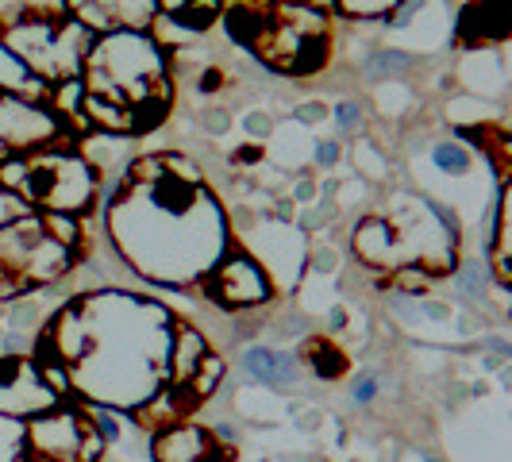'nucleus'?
<instances>
[{
    "label": "nucleus",
    "mask_w": 512,
    "mask_h": 462,
    "mask_svg": "<svg viewBox=\"0 0 512 462\" xmlns=\"http://www.w3.org/2000/svg\"><path fill=\"white\" fill-rule=\"evenodd\" d=\"M328 328H332V332H343V328H347V308L335 305L332 312H328Z\"/></svg>",
    "instance_id": "31"
},
{
    "label": "nucleus",
    "mask_w": 512,
    "mask_h": 462,
    "mask_svg": "<svg viewBox=\"0 0 512 462\" xmlns=\"http://www.w3.org/2000/svg\"><path fill=\"white\" fill-rule=\"evenodd\" d=\"M308 370L320 378V382H332V378H339L343 370H347V359H343V351L335 347V343H328V339H312L308 343Z\"/></svg>",
    "instance_id": "16"
},
{
    "label": "nucleus",
    "mask_w": 512,
    "mask_h": 462,
    "mask_svg": "<svg viewBox=\"0 0 512 462\" xmlns=\"http://www.w3.org/2000/svg\"><path fill=\"white\" fill-rule=\"evenodd\" d=\"M432 162H436V170H443V174H466L470 170V151L466 147H459V143H451V139H443V143H436L432 147Z\"/></svg>",
    "instance_id": "19"
},
{
    "label": "nucleus",
    "mask_w": 512,
    "mask_h": 462,
    "mask_svg": "<svg viewBox=\"0 0 512 462\" xmlns=\"http://www.w3.org/2000/svg\"><path fill=\"white\" fill-rule=\"evenodd\" d=\"M0 97H24V101L51 97V85L31 74L24 62L4 47V39H0Z\"/></svg>",
    "instance_id": "13"
},
{
    "label": "nucleus",
    "mask_w": 512,
    "mask_h": 462,
    "mask_svg": "<svg viewBox=\"0 0 512 462\" xmlns=\"http://www.w3.org/2000/svg\"><path fill=\"white\" fill-rule=\"evenodd\" d=\"M0 185L16 197L24 193L27 201L43 205L54 216H74L93 201L97 193V174L85 158L77 154H47L39 162H24V158H8L0 166Z\"/></svg>",
    "instance_id": "4"
},
{
    "label": "nucleus",
    "mask_w": 512,
    "mask_h": 462,
    "mask_svg": "<svg viewBox=\"0 0 512 462\" xmlns=\"http://www.w3.org/2000/svg\"><path fill=\"white\" fill-rule=\"evenodd\" d=\"M197 89H201V93H216V89H224V74H220V70H201Z\"/></svg>",
    "instance_id": "27"
},
{
    "label": "nucleus",
    "mask_w": 512,
    "mask_h": 462,
    "mask_svg": "<svg viewBox=\"0 0 512 462\" xmlns=\"http://www.w3.org/2000/svg\"><path fill=\"white\" fill-rule=\"evenodd\" d=\"M158 12L181 31H208L220 16V4H158Z\"/></svg>",
    "instance_id": "15"
},
{
    "label": "nucleus",
    "mask_w": 512,
    "mask_h": 462,
    "mask_svg": "<svg viewBox=\"0 0 512 462\" xmlns=\"http://www.w3.org/2000/svg\"><path fill=\"white\" fill-rule=\"evenodd\" d=\"M312 158H316V166H320V170H335V166H339V158H343V151H339V139H320Z\"/></svg>",
    "instance_id": "23"
},
{
    "label": "nucleus",
    "mask_w": 512,
    "mask_h": 462,
    "mask_svg": "<svg viewBox=\"0 0 512 462\" xmlns=\"http://www.w3.org/2000/svg\"><path fill=\"white\" fill-rule=\"evenodd\" d=\"M139 193L124 197L108 224L124 255L154 282L181 285L208 274L224 255V216L201 185L170 178L162 158L135 166Z\"/></svg>",
    "instance_id": "1"
},
{
    "label": "nucleus",
    "mask_w": 512,
    "mask_h": 462,
    "mask_svg": "<svg viewBox=\"0 0 512 462\" xmlns=\"http://www.w3.org/2000/svg\"><path fill=\"white\" fill-rule=\"evenodd\" d=\"M320 274H332L335 270V251H316V262H312Z\"/></svg>",
    "instance_id": "30"
},
{
    "label": "nucleus",
    "mask_w": 512,
    "mask_h": 462,
    "mask_svg": "<svg viewBox=\"0 0 512 462\" xmlns=\"http://www.w3.org/2000/svg\"><path fill=\"white\" fill-rule=\"evenodd\" d=\"M81 70H85V93L120 104L128 112L147 101H170L166 58L143 31L116 27L108 35H97Z\"/></svg>",
    "instance_id": "2"
},
{
    "label": "nucleus",
    "mask_w": 512,
    "mask_h": 462,
    "mask_svg": "<svg viewBox=\"0 0 512 462\" xmlns=\"http://www.w3.org/2000/svg\"><path fill=\"white\" fill-rule=\"evenodd\" d=\"M35 320H39V305H35V301H20V305H12V312H8L12 332H27V328H35Z\"/></svg>",
    "instance_id": "21"
},
{
    "label": "nucleus",
    "mask_w": 512,
    "mask_h": 462,
    "mask_svg": "<svg viewBox=\"0 0 512 462\" xmlns=\"http://www.w3.org/2000/svg\"><path fill=\"white\" fill-rule=\"evenodd\" d=\"M243 370L255 382L270 385V389H289L301 374V362L289 351H274V347H247L243 351Z\"/></svg>",
    "instance_id": "11"
},
{
    "label": "nucleus",
    "mask_w": 512,
    "mask_h": 462,
    "mask_svg": "<svg viewBox=\"0 0 512 462\" xmlns=\"http://www.w3.org/2000/svg\"><path fill=\"white\" fill-rule=\"evenodd\" d=\"M374 393H378V378H374V374H359L355 385H351V397H355L359 405H370V401H374Z\"/></svg>",
    "instance_id": "25"
},
{
    "label": "nucleus",
    "mask_w": 512,
    "mask_h": 462,
    "mask_svg": "<svg viewBox=\"0 0 512 462\" xmlns=\"http://www.w3.org/2000/svg\"><path fill=\"white\" fill-rule=\"evenodd\" d=\"M324 116H328L324 104H301V108H297V120H305V124H316V120H324Z\"/></svg>",
    "instance_id": "28"
},
{
    "label": "nucleus",
    "mask_w": 512,
    "mask_h": 462,
    "mask_svg": "<svg viewBox=\"0 0 512 462\" xmlns=\"http://www.w3.org/2000/svg\"><path fill=\"white\" fill-rule=\"evenodd\" d=\"M58 135V116L43 101L0 97V151L27 154Z\"/></svg>",
    "instance_id": "7"
},
{
    "label": "nucleus",
    "mask_w": 512,
    "mask_h": 462,
    "mask_svg": "<svg viewBox=\"0 0 512 462\" xmlns=\"http://www.w3.org/2000/svg\"><path fill=\"white\" fill-rule=\"evenodd\" d=\"M208 289H212V301H220L224 308H255L262 301H270V278H266V270L251 255H243V251L220 258L212 266Z\"/></svg>",
    "instance_id": "8"
},
{
    "label": "nucleus",
    "mask_w": 512,
    "mask_h": 462,
    "mask_svg": "<svg viewBox=\"0 0 512 462\" xmlns=\"http://www.w3.org/2000/svg\"><path fill=\"white\" fill-rule=\"evenodd\" d=\"M424 462H439V459H432V455H428V459H424Z\"/></svg>",
    "instance_id": "32"
},
{
    "label": "nucleus",
    "mask_w": 512,
    "mask_h": 462,
    "mask_svg": "<svg viewBox=\"0 0 512 462\" xmlns=\"http://www.w3.org/2000/svg\"><path fill=\"white\" fill-rule=\"evenodd\" d=\"M104 451L101 432L81 409L39 412L24 424V459L27 462H97Z\"/></svg>",
    "instance_id": "5"
},
{
    "label": "nucleus",
    "mask_w": 512,
    "mask_h": 462,
    "mask_svg": "<svg viewBox=\"0 0 512 462\" xmlns=\"http://www.w3.org/2000/svg\"><path fill=\"white\" fill-rule=\"evenodd\" d=\"M335 124H339L343 131H359L362 128V104L359 101L335 104Z\"/></svg>",
    "instance_id": "22"
},
{
    "label": "nucleus",
    "mask_w": 512,
    "mask_h": 462,
    "mask_svg": "<svg viewBox=\"0 0 512 462\" xmlns=\"http://www.w3.org/2000/svg\"><path fill=\"white\" fill-rule=\"evenodd\" d=\"M151 455L154 462H220L224 447L216 443L212 432L197 428V424H170L154 436Z\"/></svg>",
    "instance_id": "9"
},
{
    "label": "nucleus",
    "mask_w": 512,
    "mask_h": 462,
    "mask_svg": "<svg viewBox=\"0 0 512 462\" xmlns=\"http://www.w3.org/2000/svg\"><path fill=\"white\" fill-rule=\"evenodd\" d=\"M312 193H316V185H312V181H297V185H293V201H297V205H308V201H312Z\"/></svg>",
    "instance_id": "29"
},
{
    "label": "nucleus",
    "mask_w": 512,
    "mask_h": 462,
    "mask_svg": "<svg viewBox=\"0 0 512 462\" xmlns=\"http://www.w3.org/2000/svg\"><path fill=\"white\" fill-rule=\"evenodd\" d=\"M208 355L212 351H208L205 335L193 332V328H174V343H170V382L185 385Z\"/></svg>",
    "instance_id": "14"
},
{
    "label": "nucleus",
    "mask_w": 512,
    "mask_h": 462,
    "mask_svg": "<svg viewBox=\"0 0 512 462\" xmlns=\"http://www.w3.org/2000/svg\"><path fill=\"white\" fill-rule=\"evenodd\" d=\"M351 247H355V255H359V262H366V266H405L401 262V235H397V228L389 224V220H382V216H370V220H362L359 228H355V235H351Z\"/></svg>",
    "instance_id": "10"
},
{
    "label": "nucleus",
    "mask_w": 512,
    "mask_h": 462,
    "mask_svg": "<svg viewBox=\"0 0 512 462\" xmlns=\"http://www.w3.org/2000/svg\"><path fill=\"white\" fill-rule=\"evenodd\" d=\"M335 12H351L355 20H366V16H389L393 12V4H385V0H378V4H332Z\"/></svg>",
    "instance_id": "24"
},
{
    "label": "nucleus",
    "mask_w": 512,
    "mask_h": 462,
    "mask_svg": "<svg viewBox=\"0 0 512 462\" xmlns=\"http://www.w3.org/2000/svg\"><path fill=\"white\" fill-rule=\"evenodd\" d=\"M74 266V251L54 239L43 216H12L0 224V301L58 282Z\"/></svg>",
    "instance_id": "3"
},
{
    "label": "nucleus",
    "mask_w": 512,
    "mask_h": 462,
    "mask_svg": "<svg viewBox=\"0 0 512 462\" xmlns=\"http://www.w3.org/2000/svg\"><path fill=\"white\" fill-rule=\"evenodd\" d=\"M0 462H24V420L0 416Z\"/></svg>",
    "instance_id": "20"
},
{
    "label": "nucleus",
    "mask_w": 512,
    "mask_h": 462,
    "mask_svg": "<svg viewBox=\"0 0 512 462\" xmlns=\"http://www.w3.org/2000/svg\"><path fill=\"white\" fill-rule=\"evenodd\" d=\"M243 128L251 131V135H258V139H266V131H270V116H266V112H247V116H243Z\"/></svg>",
    "instance_id": "26"
},
{
    "label": "nucleus",
    "mask_w": 512,
    "mask_h": 462,
    "mask_svg": "<svg viewBox=\"0 0 512 462\" xmlns=\"http://www.w3.org/2000/svg\"><path fill=\"white\" fill-rule=\"evenodd\" d=\"M220 382H224V362L216 359V355H208V359L201 362V366H197V374H193L189 382L181 385V389H185V397H189V401L197 405V401H205V397H212V393H216V385H220Z\"/></svg>",
    "instance_id": "18"
},
{
    "label": "nucleus",
    "mask_w": 512,
    "mask_h": 462,
    "mask_svg": "<svg viewBox=\"0 0 512 462\" xmlns=\"http://www.w3.org/2000/svg\"><path fill=\"white\" fill-rule=\"evenodd\" d=\"M459 39L466 47H486V43H505L509 39V24H505V16L493 8V4H474V8H466L459 20Z\"/></svg>",
    "instance_id": "12"
},
{
    "label": "nucleus",
    "mask_w": 512,
    "mask_h": 462,
    "mask_svg": "<svg viewBox=\"0 0 512 462\" xmlns=\"http://www.w3.org/2000/svg\"><path fill=\"white\" fill-rule=\"evenodd\" d=\"M412 66H416V58L405 51H393V47H382V51H374L366 58V77L370 81H385V77H397V74H409Z\"/></svg>",
    "instance_id": "17"
},
{
    "label": "nucleus",
    "mask_w": 512,
    "mask_h": 462,
    "mask_svg": "<svg viewBox=\"0 0 512 462\" xmlns=\"http://www.w3.org/2000/svg\"><path fill=\"white\" fill-rule=\"evenodd\" d=\"M58 405L54 385H47L39 362L27 355H4L0 359V416H39Z\"/></svg>",
    "instance_id": "6"
}]
</instances>
